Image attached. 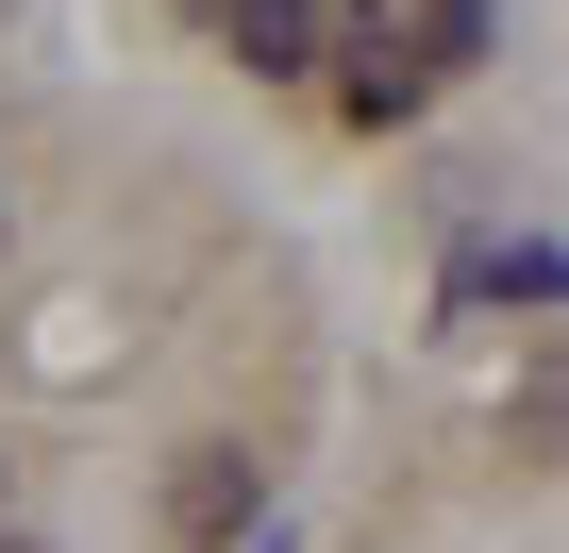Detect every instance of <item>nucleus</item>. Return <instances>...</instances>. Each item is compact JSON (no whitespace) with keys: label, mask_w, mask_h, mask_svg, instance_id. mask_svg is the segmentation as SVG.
<instances>
[{"label":"nucleus","mask_w":569,"mask_h":553,"mask_svg":"<svg viewBox=\"0 0 569 553\" xmlns=\"http://www.w3.org/2000/svg\"><path fill=\"white\" fill-rule=\"evenodd\" d=\"M168 520H184V536H234V520H251V453H184V470H168Z\"/></svg>","instance_id":"f257e3e1"},{"label":"nucleus","mask_w":569,"mask_h":553,"mask_svg":"<svg viewBox=\"0 0 569 553\" xmlns=\"http://www.w3.org/2000/svg\"><path fill=\"white\" fill-rule=\"evenodd\" d=\"M234 51H251V68H302V51H319V0H234Z\"/></svg>","instance_id":"f03ea898"},{"label":"nucleus","mask_w":569,"mask_h":553,"mask_svg":"<svg viewBox=\"0 0 569 553\" xmlns=\"http://www.w3.org/2000/svg\"><path fill=\"white\" fill-rule=\"evenodd\" d=\"M519 453H569V369H552V386L519 403Z\"/></svg>","instance_id":"7ed1b4c3"},{"label":"nucleus","mask_w":569,"mask_h":553,"mask_svg":"<svg viewBox=\"0 0 569 553\" xmlns=\"http://www.w3.org/2000/svg\"><path fill=\"white\" fill-rule=\"evenodd\" d=\"M0 553H34V536H0Z\"/></svg>","instance_id":"20e7f679"}]
</instances>
